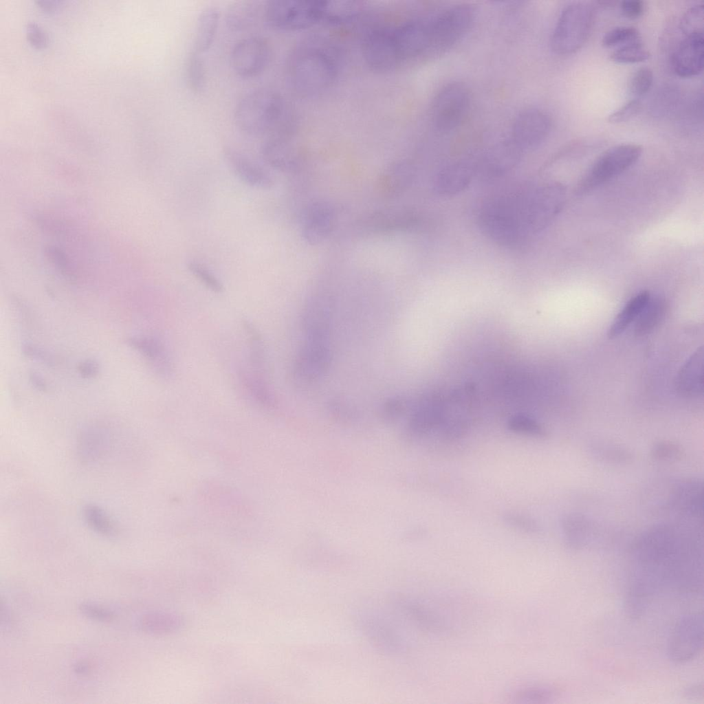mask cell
I'll return each mask as SVG.
<instances>
[{
  "instance_id": "obj_1",
  "label": "cell",
  "mask_w": 704,
  "mask_h": 704,
  "mask_svg": "<svg viewBox=\"0 0 704 704\" xmlns=\"http://www.w3.org/2000/svg\"><path fill=\"white\" fill-rule=\"evenodd\" d=\"M565 199L566 188L558 182L499 195L481 207L478 224L496 243L518 245L547 228L562 210Z\"/></svg>"
},
{
  "instance_id": "obj_2",
  "label": "cell",
  "mask_w": 704,
  "mask_h": 704,
  "mask_svg": "<svg viewBox=\"0 0 704 704\" xmlns=\"http://www.w3.org/2000/svg\"><path fill=\"white\" fill-rule=\"evenodd\" d=\"M289 110L278 93L258 89L247 93L238 101L234 120L236 127L248 135L274 132L275 136L287 137L291 131Z\"/></svg>"
},
{
  "instance_id": "obj_3",
  "label": "cell",
  "mask_w": 704,
  "mask_h": 704,
  "mask_svg": "<svg viewBox=\"0 0 704 704\" xmlns=\"http://www.w3.org/2000/svg\"><path fill=\"white\" fill-rule=\"evenodd\" d=\"M286 73L293 91L302 96H314L331 85L336 77L337 65L327 50L304 44L292 51Z\"/></svg>"
},
{
  "instance_id": "obj_4",
  "label": "cell",
  "mask_w": 704,
  "mask_h": 704,
  "mask_svg": "<svg viewBox=\"0 0 704 704\" xmlns=\"http://www.w3.org/2000/svg\"><path fill=\"white\" fill-rule=\"evenodd\" d=\"M595 10L585 2H573L561 12L551 36V50L557 54L576 52L587 41L594 23Z\"/></svg>"
},
{
  "instance_id": "obj_5",
  "label": "cell",
  "mask_w": 704,
  "mask_h": 704,
  "mask_svg": "<svg viewBox=\"0 0 704 704\" xmlns=\"http://www.w3.org/2000/svg\"><path fill=\"white\" fill-rule=\"evenodd\" d=\"M324 1L270 0L263 9L266 23L273 28L296 30L322 21Z\"/></svg>"
},
{
  "instance_id": "obj_6",
  "label": "cell",
  "mask_w": 704,
  "mask_h": 704,
  "mask_svg": "<svg viewBox=\"0 0 704 704\" xmlns=\"http://www.w3.org/2000/svg\"><path fill=\"white\" fill-rule=\"evenodd\" d=\"M641 153V146L635 144H622L608 149L581 179L577 193H586L625 171L639 160Z\"/></svg>"
},
{
  "instance_id": "obj_7",
  "label": "cell",
  "mask_w": 704,
  "mask_h": 704,
  "mask_svg": "<svg viewBox=\"0 0 704 704\" xmlns=\"http://www.w3.org/2000/svg\"><path fill=\"white\" fill-rule=\"evenodd\" d=\"M474 19L473 8L468 4H460L429 19L428 52L442 53L452 47L468 32Z\"/></svg>"
},
{
  "instance_id": "obj_8",
  "label": "cell",
  "mask_w": 704,
  "mask_h": 704,
  "mask_svg": "<svg viewBox=\"0 0 704 704\" xmlns=\"http://www.w3.org/2000/svg\"><path fill=\"white\" fill-rule=\"evenodd\" d=\"M470 92L463 83L445 85L435 96L431 109L432 122L440 132H449L459 126L468 113Z\"/></svg>"
},
{
  "instance_id": "obj_9",
  "label": "cell",
  "mask_w": 704,
  "mask_h": 704,
  "mask_svg": "<svg viewBox=\"0 0 704 704\" xmlns=\"http://www.w3.org/2000/svg\"><path fill=\"white\" fill-rule=\"evenodd\" d=\"M272 47L262 36H249L236 42L232 47L230 65L239 76L252 78L263 73L272 59Z\"/></svg>"
},
{
  "instance_id": "obj_10",
  "label": "cell",
  "mask_w": 704,
  "mask_h": 704,
  "mask_svg": "<svg viewBox=\"0 0 704 704\" xmlns=\"http://www.w3.org/2000/svg\"><path fill=\"white\" fill-rule=\"evenodd\" d=\"M703 644V619L698 614L683 617L676 624L668 643V655L678 663L693 659Z\"/></svg>"
},
{
  "instance_id": "obj_11",
  "label": "cell",
  "mask_w": 704,
  "mask_h": 704,
  "mask_svg": "<svg viewBox=\"0 0 704 704\" xmlns=\"http://www.w3.org/2000/svg\"><path fill=\"white\" fill-rule=\"evenodd\" d=\"M366 63L377 72L391 70L402 63L391 28H379L370 31L362 47Z\"/></svg>"
},
{
  "instance_id": "obj_12",
  "label": "cell",
  "mask_w": 704,
  "mask_h": 704,
  "mask_svg": "<svg viewBox=\"0 0 704 704\" xmlns=\"http://www.w3.org/2000/svg\"><path fill=\"white\" fill-rule=\"evenodd\" d=\"M551 129V120L544 111L528 109L515 118L510 139L522 151L535 148L548 137Z\"/></svg>"
},
{
  "instance_id": "obj_13",
  "label": "cell",
  "mask_w": 704,
  "mask_h": 704,
  "mask_svg": "<svg viewBox=\"0 0 704 704\" xmlns=\"http://www.w3.org/2000/svg\"><path fill=\"white\" fill-rule=\"evenodd\" d=\"M704 65L703 32H689L679 43L672 58L674 72L680 77L699 75Z\"/></svg>"
},
{
  "instance_id": "obj_14",
  "label": "cell",
  "mask_w": 704,
  "mask_h": 704,
  "mask_svg": "<svg viewBox=\"0 0 704 704\" xmlns=\"http://www.w3.org/2000/svg\"><path fill=\"white\" fill-rule=\"evenodd\" d=\"M391 30L402 62L428 52L429 20H409Z\"/></svg>"
},
{
  "instance_id": "obj_15",
  "label": "cell",
  "mask_w": 704,
  "mask_h": 704,
  "mask_svg": "<svg viewBox=\"0 0 704 704\" xmlns=\"http://www.w3.org/2000/svg\"><path fill=\"white\" fill-rule=\"evenodd\" d=\"M223 153L230 168L243 183L260 189H268L273 186L270 174L245 154L229 146L224 148Z\"/></svg>"
},
{
  "instance_id": "obj_16",
  "label": "cell",
  "mask_w": 704,
  "mask_h": 704,
  "mask_svg": "<svg viewBox=\"0 0 704 704\" xmlns=\"http://www.w3.org/2000/svg\"><path fill=\"white\" fill-rule=\"evenodd\" d=\"M522 151L511 140L493 148L483 160L480 171L487 177H498L512 169Z\"/></svg>"
},
{
  "instance_id": "obj_17",
  "label": "cell",
  "mask_w": 704,
  "mask_h": 704,
  "mask_svg": "<svg viewBox=\"0 0 704 704\" xmlns=\"http://www.w3.org/2000/svg\"><path fill=\"white\" fill-rule=\"evenodd\" d=\"M474 173L472 166L467 162H457L447 166L437 175L434 189L443 195L458 194L470 185Z\"/></svg>"
},
{
  "instance_id": "obj_18",
  "label": "cell",
  "mask_w": 704,
  "mask_h": 704,
  "mask_svg": "<svg viewBox=\"0 0 704 704\" xmlns=\"http://www.w3.org/2000/svg\"><path fill=\"white\" fill-rule=\"evenodd\" d=\"M678 391L686 397H698L703 390V350H697L680 369L676 380Z\"/></svg>"
},
{
  "instance_id": "obj_19",
  "label": "cell",
  "mask_w": 704,
  "mask_h": 704,
  "mask_svg": "<svg viewBox=\"0 0 704 704\" xmlns=\"http://www.w3.org/2000/svg\"><path fill=\"white\" fill-rule=\"evenodd\" d=\"M220 12L215 6L204 8L198 15L193 51L202 54L212 46L217 32Z\"/></svg>"
},
{
  "instance_id": "obj_20",
  "label": "cell",
  "mask_w": 704,
  "mask_h": 704,
  "mask_svg": "<svg viewBox=\"0 0 704 704\" xmlns=\"http://www.w3.org/2000/svg\"><path fill=\"white\" fill-rule=\"evenodd\" d=\"M301 353L296 366V374L303 380H311L321 373L328 362V351L321 342H313Z\"/></svg>"
},
{
  "instance_id": "obj_21",
  "label": "cell",
  "mask_w": 704,
  "mask_h": 704,
  "mask_svg": "<svg viewBox=\"0 0 704 704\" xmlns=\"http://www.w3.org/2000/svg\"><path fill=\"white\" fill-rule=\"evenodd\" d=\"M261 155L269 166L282 170H289L294 164V155L287 138L272 137L261 146Z\"/></svg>"
},
{
  "instance_id": "obj_22",
  "label": "cell",
  "mask_w": 704,
  "mask_h": 704,
  "mask_svg": "<svg viewBox=\"0 0 704 704\" xmlns=\"http://www.w3.org/2000/svg\"><path fill=\"white\" fill-rule=\"evenodd\" d=\"M333 214L328 206L319 205L311 209L305 217L302 232L311 243H317L326 237L332 228Z\"/></svg>"
},
{
  "instance_id": "obj_23",
  "label": "cell",
  "mask_w": 704,
  "mask_h": 704,
  "mask_svg": "<svg viewBox=\"0 0 704 704\" xmlns=\"http://www.w3.org/2000/svg\"><path fill=\"white\" fill-rule=\"evenodd\" d=\"M261 6L255 1H239L228 7L225 21L232 31H242L252 27L256 22Z\"/></svg>"
},
{
  "instance_id": "obj_24",
  "label": "cell",
  "mask_w": 704,
  "mask_h": 704,
  "mask_svg": "<svg viewBox=\"0 0 704 704\" xmlns=\"http://www.w3.org/2000/svg\"><path fill=\"white\" fill-rule=\"evenodd\" d=\"M648 291H642L631 298L618 313L608 329L610 339L618 337L637 320L650 298Z\"/></svg>"
},
{
  "instance_id": "obj_25",
  "label": "cell",
  "mask_w": 704,
  "mask_h": 704,
  "mask_svg": "<svg viewBox=\"0 0 704 704\" xmlns=\"http://www.w3.org/2000/svg\"><path fill=\"white\" fill-rule=\"evenodd\" d=\"M668 309V303L661 297H650L636 320L635 333L637 336H645L652 331L663 319Z\"/></svg>"
},
{
  "instance_id": "obj_26",
  "label": "cell",
  "mask_w": 704,
  "mask_h": 704,
  "mask_svg": "<svg viewBox=\"0 0 704 704\" xmlns=\"http://www.w3.org/2000/svg\"><path fill=\"white\" fill-rule=\"evenodd\" d=\"M240 378L243 386L250 396L263 406H271L273 396L265 378V374L254 371H242Z\"/></svg>"
},
{
  "instance_id": "obj_27",
  "label": "cell",
  "mask_w": 704,
  "mask_h": 704,
  "mask_svg": "<svg viewBox=\"0 0 704 704\" xmlns=\"http://www.w3.org/2000/svg\"><path fill=\"white\" fill-rule=\"evenodd\" d=\"M186 74L190 90L194 94L202 93L206 85V70L201 54L192 51L188 55Z\"/></svg>"
},
{
  "instance_id": "obj_28",
  "label": "cell",
  "mask_w": 704,
  "mask_h": 704,
  "mask_svg": "<svg viewBox=\"0 0 704 704\" xmlns=\"http://www.w3.org/2000/svg\"><path fill=\"white\" fill-rule=\"evenodd\" d=\"M360 6L355 1H324L322 21L330 23H340L355 16L360 11Z\"/></svg>"
},
{
  "instance_id": "obj_29",
  "label": "cell",
  "mask_w": 704,
  "mask_h": 704,
  "mask_svg": "<svg viewBox=\"0 0 704 704\" xmlns=\"http://www.w3.org/2000/svg\"><path fill=\"white\" fill-rule=\"evenodd\" d=\"M650 56V52L639 40L618 47L610 54V59L619 63H636L645 61Z\"/></svg>"
},
{
  "instance_id": "obj_30",
  "label": "cell",
  "mask_w": 704,
  "mask_h": 704,
  "mask_svg": "<svg viewBox=\"0 0 704 704\" xmlns=\"http://www.w3.org/2000/svg\"><path fill=\"white\" fill-rule=\"evenodd\" d=\"M179 626L178 618L167 614H150L142 617L141 620L142 629L153 633L168 632Z\"/></svg>"
},
{
  "instance_id": "obj_31",
  "label": "cell",
  "mask_w": 704,
  "mask_h": 704,
  "mask_svg": "<svg viewBox=\"0 0 704 704\" xmlns=\"http://www.w3.org/2000/svg\"><path fill=\"white\" fill-rule=\"evenodd\" d=\"M638 30L630 26H619L608 31L602 38V45L606 47H619L623 45L639 41Z\"/></svg>"
},
{
  "instance_id": "obj_32",
  "label": "cell",
  "mask_w": 704,
  "mask_h": 704,
  "mask_svg": "<svg viewBox=\"0 0 704 704\" xmlns=\"http://www.w3.org/2000/svg\"><path fill=\"white\" fill-rule=\"evenodd\" d=\"M190 273L206 287L214 293H221L223 286L220 280L204 263L197 261H190L187 264Z\"/></svg>"
},
{
  "instance_id": "obj_33",
  "label": "cell",
  "mask_w": 704,
  "mask_h": 704,
  "mask_svg": "<svg viewBox=\"0 0 704 704\" xmlns=\"http://www.w3.org/2000/svg\"><path fill=\"white\" fill-rule=\"evenodd\" d=\"M509 430L529 436L543 437L546 436L544 428L535 419L525 415H515L507 423Z\"/></svg>"
},
{
  "instance_id": "obj_34",
  "label": "cell",
  "mask_w": 704,
  "mask_h": 704,
  "mask_svg": "<svg viewBox=\"0 0 704 704\" xmlns=\"http://www.w3.org/2000/svg\"><path fill=\"white\" fill-rule=\"evenodd\" d=\"M653 82V72L647 67L638 69L631 77L629 82L630 93L635 97H640L646 94Z\"/></svg>"
},
{
  "instance_id": "obj_35",
  "label": "cell",
  "mask_w": 704,
  "mask_h": 704,
  "mask_svg": "<svg viewBox=\"0 0 704 704\" xmlns=\"http://www.w3.org/2000/svg\"><path fill=\"white\" fill-rule=\"evenodd\" d=\"M133 342L146 357L168 368L166 353L160 342L151 338L136 339Z\"/></svg>"
},
{
  "instance_id": "obj_36",
  "label": "cell",
  "mask_w": 704,
  "mask_h": 704,
  "mask_svg": "<svg viewBox=\"0 0 704 704\" xmlns=\"http://www.w3.org/2000/svg\"><path fill=\"white\" fill-rule=\"evenodd\" d=\"M503 522L511 527L528 534H536L540 531L537 522L533 518L515 512L503 514Z\"/></svg>"
},
{
  "instance_id": "obj_37",
  "label": "cell",
  "mask_w": 704,
  "mask_h": 704,
  "mask_svg": "<svg viewBox=\"0 0 704 704\" xmlns=\"http://www.w3.org/2000/svg\"><path fill=\"white\" fill-rule=\"evenodd\" d=\"M88 522L97 531L105 536L116 534L115 527L107 516L98 508L89 507L85 513Z\"/></svg>"
},
{
  "instance_id": "obj_38",
  "label": "cell",
  "mask_w": 704,
  "mask_h": 704,
  "mask_svg": "<svg viewBox=\"0 0 704 704\" xmlns=\"http://www.w3.org/2000/svg\"><path fill=\"white\" fill-rule=\"evenodd\" d=\"M641 109V103L639 100L635 98L624 104L617 111L611 113L608 121L612 124H619L626 122L635 117Z\"/></svg>"
},
{
  "instance_id": "obj_39",
  "label": "cell",
  "mask_w": 704,
  "mask_h": 704,
  "mask_svg": "<svg viewBox=\"0 0 704 704\" xmlns=\"http://www.w3.org/2000/svg\"><path fill=\"white\" fill-rule=\"evenodd\" d=\"M620 8L625 17L633 20L643 14L644 3L640 0H626L621 2Z\"/></svg>"
},
{
  "instance_id": "obj_40",
  "label": "cell",
  "mask_w": 704,
  "mask_h": 704,
  "mask_svg": "<svg viewBox=\"0 0 704 704\" xmlns=\"http://www.w3.org/2000/svg\"><path fill=\"white\" fill-rule=\"evenodd\" d=\"M467 430V424L463 421L453 420L443 425L442 433L445 438L454 440L462 437Z\"/></svg>"
},
{
  "instance_id": "obj_41",
  "label": "cell",
  "mask_w": 704,
  "mask_h": 704,
  "mask_svg": "<svg viewBox=\"0 0 704 704\" xmlns=\"http://www.w3.org/2000/svg\"><path fill=\"white\" fill-rule=\"evenodd\" d=\"M80 610L85 615L99 621L110 622L113 619L111 612L93 604H82Z\"/></svg>"
},
{
  "instance_id": "obj_42",
  "label": "cell",
  "mask_w": 704,
  "mask_h": 704,
  "mask_svg": "<svg viewBox=\"0 0 704 704\" xmlns=\"http://www.w3.org/2000/svg\"><path fill=\"white\" fill-rule=\"evenodd\" d=\"M27 37L30 43L36 47L46 44V37L42 30L35 24H30L27 28Z\"/></svg>"
}]
</instances>
